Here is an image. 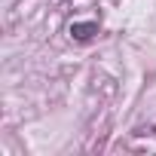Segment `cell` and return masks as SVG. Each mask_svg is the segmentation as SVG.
Masks as SVG:
<instances>
[{"label": "cell", "instance_id": "1", "mask_svg": "<svg viewBox=\"0 0 156 156\" xmlns=\"http://www.w3.org/2000/svg\"><path fill=\"white\" fill-rule=\"evenodd\" d=\"M95 34H98V25H95V22H73V25H70V37L80 40V43H89Z\"/></svg>", "mask_w": 156, "mask_h": 156}]
</instances>
